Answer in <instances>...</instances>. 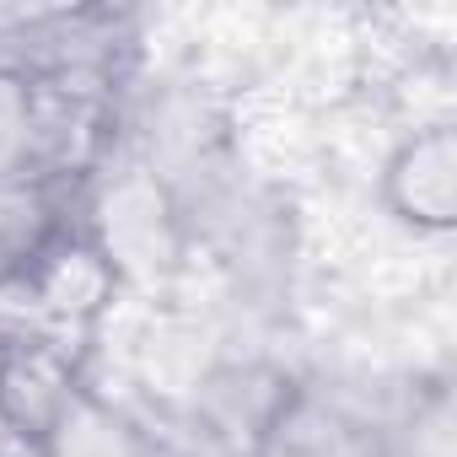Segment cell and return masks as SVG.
<instances>
[{
  "instance_id": "cell-4",
  "label": "cell",
  "mask_w": 457,
  "mask_h": 457,
  "mask_svg": "<svg viewBox=\"0 0 457 457\" xmlns=\"http://www.w3.org/2000/svg\"><path fill=\"white\" fill-rule=\"evenodd\" d=\"M87 215V188L60 178H0V291H17L28 270Z\"/></svg>"
},
{
  "instance_id": "cell-6",
  "label": "cell",
  "mask_w": 457,
  "mask_h": 457,
  "mask_svg": "<svg viewBox=\"0 0 457 457\" xmlns=\"http://www.w3.org/2000/svg\"><path fill=\"white\" fill-rule=\"evenodd\" d=\"M22 334H28V318H22L17 296H12V291H0V361H6V350H12Z\"/></svg>"
},
{
  "instance_id": "cell-7",
  "label": "cell",
  "mask_w": 457,
  "mask_h": 457,
  "mask_svg": "<svg viewBox=\"0 0 457 457\" xmlns=\"http://www.w3.org/2000/svg\"><path fill=\"white\" fill-rule=\"evenodd\" d=\"M17 441H28V436H17V430H12V420H6V409H0V457H6Z\"/></svg>"
},
{
  "instance_id": "cell-1",
  "label": "cell",
  "mask_w": 457,
  "mask_h": 457,
  "mask_svg": "<svg viewBox=\"0 0 457 457\" xmlns=\"http://www.w3.org/2000/svg\"><path fill=\"white\" fill-rule=\"evenodd\" d=\"M113 291H119V253L108 248V237L97 232V226L81 215L71 232L28 270V280L12 296H17L28 328L81 345V334L108 312Z\"/></svg>"
},
{
  "instance_id": "cell-5",
  "label": "cell",
  "mask_w": 457,
  "mask_h": 457,
  "mask_svg": "<svg viewBox=\"0 0 457 457\" xmlns=\"http://www.w3.org/2000/svg\"><path fill=\"white\" fill-rule=\"evenodd\" d=\"M44 457H167V446L119 403H108L92 382L54 414V425L38 436Z\"/></svg>"
},
{
  "instance_id": "cell-2",
  "label": "cell",
  "mask_w": 457,
  "mask_h": 457,
  "mask_svg": "<svg viewBox=\"0 0 457 457\" xmlns=\"http://www.w3.org/2000/svg\"><path fill=\"white\" fill-rule=\"evenodd\" d=\"M382 204L414 237H446L457 226V129L446 119L409 129L387 151Z\"/></svg>"
},
{
  "instance_id": "cell-3",
  "label": "cell",
  "mask_w": 457,
  "mask_h": 457,
  "mask_svg": "<svg viewBox=\"0 0 457 457\" xmlns=\"http://www.w3.org/2000/svg\"><path fill=\"white\" fill-rule=\"evenodd\" d=\"M248 457H382V425L361 420L318 387L286 382Z\"/></svg>"
}]
</instances>
